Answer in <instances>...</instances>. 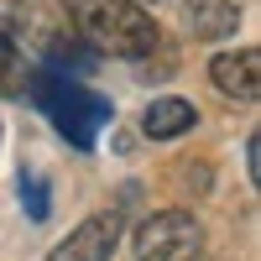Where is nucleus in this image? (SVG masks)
Returning a JSON list of instances; mask_svg holds the SVG:
<instances>
[{"label":"nucleus","mask_w":261,"mask_h":261,"mask_svg":"<svg viewBox=\"0 0 261 261\" xmlns=\"http://www.w3.org/2000/svg\"><path fill=\"white\" fill-rule=\"evenodd\" d=\"M68 21L94 53H110V58L136 63L162 47V27L136 0H68Z\"/></svg>","instance_id":"f257e3e1"},{"label":"nucleus","mask_w":261,"mask_h":261,"mask_svg":"<svg viewBox=\"0 0 261 261\" xmlns=\"http://www.w3.org/2000/svg\"><path fill=\"white\" fill-rule=\"evenodd\" d=\"M21 89H32L37 110L47 115V120H53V125H58L73 146H84V151L94 146L99 125L115 115L105 94H89L84 84H73L63 68H37V73H27V84H21Z\"/></svg>","instance_id":"f03ea898"},{"label":"nucleus","mask_w":261,"mask_h":261,"mask_svg":"<svg viewBox=\"0 0 261 261\" xmlns=\"http://www.w3.org/2000/svg\"><path fill=\"white\" fill-rule=\"evenodd\" d=\"M204 225L188 209H162L136 225V261H199Z\"/></svg>","instance_id":"7ed1b4c3"},{"label":"nucleus","mask_w":261,"mask_h":261,"mask_svg":"<svg viewBox=\"0 0 261 261\" xmlns=\"http://www.w3.org/2000/svg\"><path fill=\"white\" fill-rule=\"evenodd\" d=\"M120 241V214H89L79 230H68V241H58V251L47 261H110Z\"/></svg>","instance_id":"20e7f679"},{"label":"nucleus","mask_w":261,"mask_h":261,"mask_svg":"<svg viewBox=\"0 0 261 261\" xmlns=\"http://www.w3.org/2000/svg\"><path fill=\"white\" fill-rule=\"evenodd\" d=\"M209 79H214V89H220L225 99L251 105V99L261 94V53H256V47H241V53H214Z\"/></svg>","instance_id":"39448f33"},{"label":"nucleus","mask_w":261,"mask_h":261,"mask_svg":"<svg viewBox=\"0 0 261 261\" xmlns=\"http://www.w3.org/2000/svg\"><path fill=\"white\" fill-rule=\"evenodd\" d=\"M235 21H241V11H235L230 0H183V32L199 37V42H220V37H230Z\"/></svg>","instance_id":"423d86ee"},{"label":"nucleus","mask_w":261,"mask_h":261,"mask_svg":"<svg viewBox=\"0 0 261 261\" xmlns=\"http://www.w3.org/2000/svg\"><path fill=\"white\" fill-rule=\"evenodd\" d=\"M199 120L193 115V105L188 99H178V94H162V99H151L146 105V115H141V130L151 141H172V136H183V130Z\"/></svg>","instance_id":"0eeeda50"},{"label":"nucleus","mask_w":261,"mask_h":261,"mask_svg":"<svg viewBox=\"0 0 261 261\" xmlns=\"http://www.w3.org/2000/svg\"><path fill=\"white\" fill-rule=\"evenodd\" d=\"M21 84H27V58H21V47H16L11 21L0 16V94H16Z\"/></svg>","instance_id":"6e6552de"},{"label":"nucleus","mask_w":261,"mask_h":261,"mask_svg":"<svg viewBox=\"0 0 261 261\" xmlns=\"http://www.w3.org/2000/svg\"><path fill=\"white\" fill-rule=\"evenodd\" d=\"M21 204H27V220H47L53 214V193H47V183L37 178V172H27V178H21Z\"/></svg>","instance_id":"1a4fd4ad"},{"label":"nucleus","mask_w":261,"mask_h":261,"mask_svg":"<svg viewBox=\"0 0 261 261\" xmlns=\"http://www.w3.org/2000/svg\"><path fill=\"white\" fill-rule=\"evenodd\" d=\"M246 167H251V178H261V141L256 136L246 141Z\"/></svg>","instance_id":"9d476101"},{"label":"nucleus","mask_w":261,"mask_h":261,"mask_svg":"<svg viewBox=\"0 0 261 261\" xmlns=\"http://www.w3.org/2000/svg\"><path fill=\"white\" fill-rule=\"evenodd\" d=\"M136 6H157V0H136Z\"/></svg>","instance_id":"9b49d317"}]
</instances>
